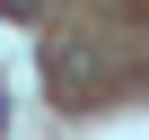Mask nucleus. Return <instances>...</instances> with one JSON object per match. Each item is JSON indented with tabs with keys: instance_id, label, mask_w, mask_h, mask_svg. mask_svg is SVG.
<instances>
[{
	"instance_id": "obj_1",
	"label": "nucleus",
	"mask_w": 149,
	"mask_h": 140,
	"mask_svg": "<svg viewBox=\"0 0 149 140\" xmlns=\"http://www.w3.org/2000/svg\"><path fill=\"white\" fill-rule=\"evenodd\" d=\"M0 9H9V18H44V0H0Z\"/></svg>"
},
{
	"instance_id": "obj_2",
	"label": "nucleus",
	"mask_w": 149,
	"mask_h": 140,
	"mask_svg": "<svg viewBox=\"0 0 149 140\" xmlns=\"http://www.w3.org/2000/svg\"><path fill=\"white\" fill-rule=\"evenodd\" d=\"M0 131H9V88H0Z\"/></svg>"
}]
</instances>
